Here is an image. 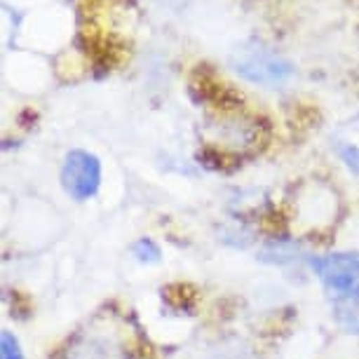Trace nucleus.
<instances>
[{
  "label": "nucleus",
  "instance_id": "2",
  "mask_svg": "<svg viewBox=\"0 0 359 359\" xmlns=\"http://www.w3.org/2000/svg\"><path fill=\"white\" fill-rule=\"evenodd\" d=\"M62 186L73 200L85 202L99 193L101 162L94 153L71 151L62 165Z\"/></svg>",
  "mask_w": 359,
  "mask_h": 359
},
{
  "label": "nucleus",
  "instance_id": "1",
  "mask_svg": "<svg viewBox=\"0 0 359 359\" xmlns=\"http://www.w3.org/2000/svg\"><path fill=\"white\" fill-rule=\"evenodd\" d=\"M230 66L247 83L268 87V90L282 87L296 73L294 64L289 59H284L282 54L270 50V47L259 43V40H249V43L237 47L233 57H230Z\"/></svg>",
  "mask_w": 359,
  "mask_h": 359
},
{
  "label": "nucleus",
  "instance_id": "8",
  "mask_svg": "<svg viewBox=\"0 0 359 359\" xmlns=\"http://www.w3.org/2000/svg\"><path fill=\"white\" fill-rule=\"evenodd\" d=\"M0 359H24L22 345L10 331H3V336H0Z\"/></svg>",
  "mask_w": 359,
  "mask_h": 359
},
{
  "label": "nucleus",
  "instance_id": "9",
  "mask_svg": "<svg viewBox=\"0 0 359 359\" xmlns=\"http://www.w3.org/2000/svg\"><path fill=\"white\" fill-rule=\"evenodd\" d=\"M338 155H341V160L345 162V167L355 176H359V146H352V144L338 146Z\"/></svg>",
  "mask_w": 359,
  "mask_h": 359
},
{
  "label": "nucleus",
  "instance_id": "4",
  "mask_svg": "<svg viewBox=\"0 0 359 359\" xmlns=\"http://www.w3.org/2000/svg\"><path fill=\"white\" fill-rule=\"evenodd\" d=\"M66 359H130L127 350L106 334H87L66 352Z\"/></svg>",
  "mask_w": 359,
  "mask_h": 359
},
{
  "label": "nucleus",
  "instance_id": "10",
  "mask_svg": "<svg viewBox=\"0 0 359 359\" xmlns=\"http://www.w3.org/2000/svg\"><path fill=\"white\" fill-rule=\"evenodd\" d=\"M350 296H352V301H355V303H359V284H357L355 289H352V294H350Z\"/></svg>",
  "mask_w": 359,
  "mask_h": 359
},
{
  "label": "nucleus",
  "instance_id": "6",
  "mask_svg": "<svg viewBox=\"0 0 359 359\" xmlns=\"http://www.w3.org/2000/svg\"><path fill=\"white\" fill-rule=\"evenodd\" d=\"M301 259V247L294 240H273L263 245L259 252V261L270 263V266H289Z\"/></svg>",
  "mask_w": 359,
  "mask_h": 359
},
{
  "label": "nucleus",
  "instance_id": "7",
  "mask_svg": "<svg viewBox=\"0 0 359 359\" xmlns=\"http://www.w3.org/2000/svg\"><path fill=\"white\" fill-rule=\"evenodd\" d=\"M132 256L139 263H146V266H151V263H160L162 252H160V247L151 240V237H141V240H137L132 245Z\"/></svg>",
  "mask_w": 359,
  "mask_h": 359
},
{
  "label": "nucleus",
  "instance_id": "5",
  "mask_svg": "<svg viewBox=\"0 0 359 359\" xmlns=\"http://www.w3.org/2000/svg\"><path fill=\"white\" fill-rule=\"evenodd\" d=\"M219 139H223V146L228 148H252L259 144V125L254 120H247L242 115H230L219 123Z\"/></svg>",
  "mask_w": 359,
  "mask_h": 359
},
{
  "label": "nucleus",
  "instance_id": "3",
  "mask_svg": "<svg viewBox=\"0 0 359 359\" xmlns=\"http://www.w3.org/2000/svg\"><path fill=\"white\" fill-rule=\"evenodd\" d=\"M315 275L334 294H352L359 284V254L357 252H336L329 256H317L310 261Z\"/></svg>",
  "mask_w": 359,
  "mask_h": 359
}]
</instances>
